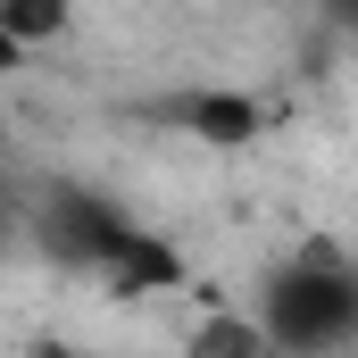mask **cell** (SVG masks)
I'll list each match as a JSON object with an SVG mask.
<instances>
[{
  "mask_svg": "<svg viewBox=\"0 0 358 358\" xmlns=\"http://www.w3.org/2000/svg\"><path fill=\"white\" fill-rule=\"evenodd\" d=\"M17 234L67 275H92L108 292H167L183 275V259L150 234L134 225V208L100 183H34L17 192Z\"/></svg>",
  "mask_w": 358,
  "mask_h": 358,
  "instance_id": "6da1fadb",
  "label": "cell"
},
{
  "mask_svg": "<svg viewBox=\"0 0 358 358\" xmlns=\"http://www.w3.org/2000/svg\"><path fill=\"white\" fill-rule=\"evenodd\" d=\"M250 325L267 358H350L358 350V259L334 234H308L259 275Z\"/></svg>",
  "mask_w": 358,
  "mask_h": 358,
  "instance_id": "7a4b0ae2",
  "label": "cell"
},
{
  "mask_svg": "<svg viewBox=\"0 0 358 358\" xmlns=\"http://www.w3.org/2000/svg\"><path fill=\"white\" fill-rule=\"evenodd\" d=\"M150 117H167V125H183L192 142H259V125H267V108L250 100V92H183V100H159Z\"/></svg>",
  "mask_w": 358,
  "mask_h": 358,
  "instance_id": "3957f363",
  "label": "cell"
},
{
  "mask_svg": "<svg viewBox=\"0 0 358 358\" xmlns=\"http://www.w3.org/2000/svg\"><path fill=\"white\" fill-rule=\"evenodd\" d=\"M76 25V0H0V34L34 59V50H50L59 34Z\"/></svg>",
  "mask_w": 358,
  "mask_h": 358,
  "instance_id": "277c9868",
  "label": "cell"
},
{
  "mask_svg": "<svg viewBox=\"0 0 358 358\" xmlns=\"http://www.w3.org/2000/svg\"><path fill=\"white\" fill-rule=\"evenodd\" d=\"M183 358H267V342H259L250 317H208V325L192 334V350H183Z\"/></svg>",
  "mask_w": 358,
  "mask_h": 358,
  "instance_id": "5b68a950",
  "label": "cell"
},
{
  "mask_svg": "<svg viewBox=\"0 0 358 358\" xmlns=\"http://www.w3.org/2000/svg\"><path fill=\"white\" fill-rule=\"evenodd\" d=\"M8 242H17V183L0 176V259H8Z\"/></svg>",
  "mask_w": 358,
  "mask_h": 358,
  "instance_id": "8992f818",
  "label": "cell"
},
{
  "mask_svg": "<svg viewBox=\"0 0 358 358\" xmlns=\"http://www.w3.org/2000/svg\"><path fill=\"white\" fill-rule=\"evenodd\" d=\"M25 358H84V350H76V342H59V334H42V342H34Z\"/></svg>",
  "mask_w": 358,
  "mask_h": 358,
  "instance_id": "52a82bcc",
  "label": "cell"
},
{
  "mask_svg": "<svg viewBox=\"0 0 358 358\" xmlns=\"http://www.w3.org/2000/svg\"><path fill=\"white\" fill-rule=\"evenodd\" d=\"M17 67H25V50H17V42H8V34H0V84H8V76H17Z\"/></svg>",
  "mask_w": 358,
  "mask_h": 358,
  "instance_id": "ba28073f",
  "label": "cell"
}]
</instances>
